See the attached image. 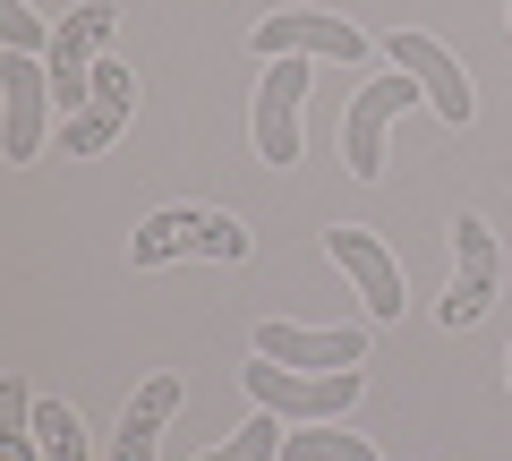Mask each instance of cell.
Here are the masks:
<instances>
[{
    "label": "cell",
    "instance_id": "obj_1",
    "mask_svg": "<svg viewBox=\"0 0 512 461\" xmlns=\"http://www.w3.org/2000/svg\"><path fill=\"white\" fill-rule=\"evenodd\" d=\"M239 385H248L256 410H274L282 427H342L350 410H359L367 376H359V368L316 376V368H274V359H256V368H239Z\"/></svg>",
    "mask_w": 512,
    "mask_h": 461
},
{
    "label": "cell",
    "instance_id": "obj_2",
    "mask_svg": "<svg viewBox=\"0 0 512 461\" xmlns=\"http://www.w3.org/2000/svg\"><path fill=\"white\" fill-rule=\"evenodd\" d=\"M171 257H214V265H239L248 257V222L239 214H214V205H163V214L137 222V240H128V265L154 274Z\"/></svg>",
    "mask_w": 512,
    "mask_h": 461
},
{
    "label": "cell",
    "instance_id": "obj_3",
    "mask_svg": "<svg viewBox=\"0 0 512 461\" xmlns=\"http://www.w3.org/2000/svg\"><path fill=\"white\" fill-rule=\"evenodd\" d=\"M111 26H120V9H111V0H77L69 18L52 26V52H43V69H52V103H60V120H77V111L94 103V60H103Z\"/></svg>",
    "mask_w": 512,
    "mask_h": 461
},
{
    "label": "cell",
    "instance_id": "obj_4",
    "mask_svg": "<svg viewBox=\"0 0 512 461\" xmlns=\"http://www.w3.org/2000/svg\"><path fill=\"white\" fill-rule=\"evenodd\" d=\"M384 60L410 77V86L427 94V111H436L444 129H470L478 120V94H470V69H461L453 52H444L436 35H419V26H402V35H384Z\"/></svg>",
    "mask_w": 512,
    "mask_h": 461
},
{
    "label": "cell",
    "instance_id": "obj_5",
    "mask_svg": "<svg viewBox=\"0 0 512 461\" xmlns=\"http://www.w3.org/2000/svg\"><path fill=\"white\" fill-rule=\"evenodd\" d=\"M495 282H504V240H495L478 214H453V291L436 299V316L453 333H470L495 308Z\"/></svg>",
    "mask_w": 512,
    "mask_h": 461
},
{
    "label": "cell",
    "instance_id": "obj_6",
    "mask_svg": "<svg viewBox=\"0 0 512 461\" xmlns=\"http://www.w3.org/2000/svg\"><path fill=\"white\" fill-rule=\"evenodd\" d=\"M52 69L43 52H0V154L9 163H35L43 154V120H52Z\"/></svg>",
    "mask_w": 512,
    "mask_h": 461
},
{
    "label": "cell",
    "instance_id": "obj_7",
    "mask_svg": "<svg viewBox=\"0 0 512 461\" xmlns=\"http://www.w3.org/2000/svg\"><path fill=\"white\" fill-rule=\"evenodd\" d=\"M316 86V60H265V86H256V111H248V137H256V163L291 171L299 163V103Z\"/></svg>",
    "mask_w": 512,
    "mask_h": 461
},
{
    "label": "cell",
    "instance_id": "obj_8",
    "mask_svg": "<svg viewBox=\"0 0 512 461\" xmlns=\"http://www.w3.org/2000/svg\"><path fill=\"white\" fill-rule=\"evenodd\" d=\"M325 257L350 274V291H359V308L376 316V325L410 308V299H402V265H393V248H384L367 222H333V231H325Z\"/></svg>",
    "mask_w": 512,
    "mask_h": 461
},
{
    "label": "cell",
    "instance_id": "obj_9",
    "mask_svg": "<svg viewBox=\"0 0 512 461\" xmlns=\"http://www.w3.org/2000/svg\"><path fill=\"white\" fill-rule=\"evenodd\" d=\"M410 77L393 69V77H367L359 94H350V111H342V163H350V180H384V129H393V111H410Z\"/></svg>",
    "mask_w": 512,
    "mask_h": 461
},
{
    "label": "cell",
    "instance_id": "obj_10",
    "mask_svg": "<svg viewBox=\"0 0 512 461\" xmlns=\"http://www.w3.org/2000/svg\"><path fill=\"white\" fill-rule=\"evenodd\" d=\"M256 60H367V35L359 26H342V18H325V9H291V18H265L256 26Z\"/></svg>",
    "mask_w": 512,
    "mask_h": 461
},
{
    "label": "cell",
    "instance_id": "obj_11",
    "mask_svg": "<svg viewBox=\"0 0 512 461\" xmlns=\"http://www.w3.org/2000/svg\"><path fill=\"white\" fill-rule=\"evenodd\" d=\"M256 359L333 376V368H367V333H359V325H342V333H308V325H291V316H265V325H256Z\"/></svg>",
    "mask_w": 512,
    "mask_h": 461
},
{
    "label": "cell",
    "instance_id": "obj_12",
    "mask_svg": "<svg viewBox=\"0 0 512 461\" xmlns=\"http://www.w3.org/2000/svg\"><path fill=\"white\" fill-rule=\"evenodd\" d=\"M128 111H137V69H128V60H94V103L77 111V120H60V146L103 154L111 137L128 129Z\"/></svg>",
    "mask_w": 512,
    "mask_h": 461
},
{
    "label": "cell",
    "instance_id": "obj_13",
    "mask_svg": "<svg viewBox=\"0 0 512 461\" xmlns=\"http://www.w3.org/2000/svg\"><path fill=\"white\" fill-rule=\"evenodd\" d=\"M180 402H188V385L171 368L146 376V385L128 393V410H120V444H111V461H154V436L171 427V410H180Z\"/></svg>",
    "mask_w": 512,
    "mask_h": 461
},
{
    "label": "cell",
    "instance_id": "obj_14",
    "mask_svg": "<svg viewBox=\"0 0 512 461\" xmlns=\"http://www.w3.org/2000/svg\"><path fill=\"white\" fill-rule=\"evenodd\" d=\"M282 461H384L367 436H342V427H291L282 436Z\"/></svg>",
    "mask_w": 512,
    "mask_h": 461
},
{
    "label": "cell",
    "instance_id": "obj_15",
    "mask_svg": "<svg viewBox=\"0 0 512 461\" xmlns=\"http://www.w3.org/2000/svg\"><path fill=\"white\" fill-rule=\"evenodd\" d=\"M282 436H291V427H282L274 410H256V419H248V427H231V436H222L205 461H282Z\"/></svg>",
    "mask_w": 512,
    "mask_h": 461
},
{
    "label": "cell",
    "instance_id": "obj_16",
    "mask_svg": "<svg viewBox=\"0 0 512 461\" xmlns=\"http://www.w3.org/2000/svg\"><path fill=\"white\" fill-rule=\"evenodd\" d=\"M35 436H43V461H86V419L69 402H35Z\"/></svg>",
    "mask_w": 512,
    "mask_h": 461
},
{
    "label": "cell",
    "instance_id": "obj_17",
    "mask_svg": "<svg viewBox=\"0 0 512 461\" xmlns=\"http://www.w3.org/2000/svg\"><path fill=\"white\" fill-rule=\"evenodd\" d=\"M0 43L9 52H52V26L35 18V0H0Z\"/></svg>",
    "mask_w": 512,
    "mask_h": 461
},
{
    "label": "cell",
    "instance_id": "obj_18",
    "mask_svg": "<svg viewBox=\"0 0 512 461\" xmlns=\"http://www.w3.org/2000/svg\"><path fill=\"white\" fill-rule=\"evenodd\" d=\"M504 9H512V0H504Z\"/></svg>",
    "mask_w": 512,
    "mask_h": 461
}]
</instances>
